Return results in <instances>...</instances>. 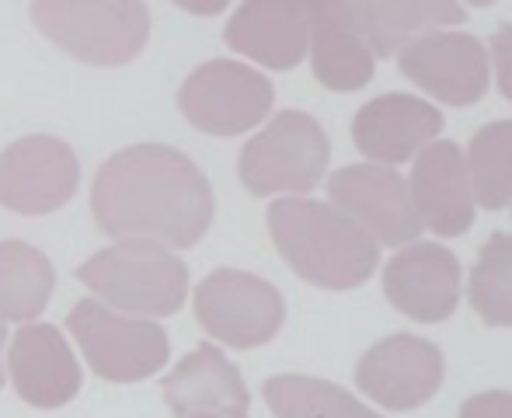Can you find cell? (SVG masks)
Wrapping results in <instances>:
<instances>
[{"instance_id":"cell-1","label":"cell","mask_w":512,"mask_h":418,"mask_svg":"<svg viewBox=\"0 0 512 418\" xmlns=\"http://www.w3.org/2000/svg\"><path fill=\"white\" fill-rule=\"evenodd\" d=\"M91 213L108 237L171 251L203 241L216 203L192 157L164 143H136L98 168Z\"/></svg>"},{"instance_id":"cell-2","label":"cell","mask_w":512,"mask_h":418,"mask_svg":"<svg viewBox=\"0 0 512 418\" xmlns=\"http://www.w3.org/2000/svg\"><path fill=\"white\" fill-rule=\"evenodd\" d=\"M269 234L283 262L321 290H356L377 272L380 244L317 199H276L269 206Z\"/></svg>"},{"instance_id":"cell-3","label":"cell","mask_w":512,"mask_h":418,"mask_svg":"<svg viewBox=\"0 0 512 418\" xmlns=\"http://www.w3.org/2000/svg\"><path fill=\"white\" fill-rule=\"evenodd\" d=\"M77 279L112 311L129 317L178 314L189 297V269L175 251L150 241H115L77 269Z\"/></svg>"},{"instance_id":"cell-4","label":"cell","mask_w":512,"mask_h":418,"mask_svg":"<svg viewBox=\"0 0 512 418\" xmlns=\"http://www.w3.org/2000/svg\"><path fill=\"white\" fill-rule=\"evenodd\" d=\"M28 14L53 46L95 67L133 63L150 39V11L136 0H42Z\"/></svg>"},{"instance_id":"cell-5","label":"cell","mask_w":512,"mask_h":418,"mask_svg":"<svg viewBox=\"0 0 512 418\" xmlns=\"http://www.w3.org/2000/svg\"><path fill=\"white\" fill-rule=\"evenodd\" d=\"M331 161V140L321 122L307 112H279L262 133H255L241 150V182L251 196L304 199L317 189Z\"/></svg>"},{"instance_id":"cell-6","label":"cell","mask_w":512,"mask_h":418,"mask_svg":"<svg viewBox=\"0 0 512 418\" xmlns=\"http://www.w3.org/2000/svg\"><path fill=\"white\" fill-rule=\"evenodd\" d=\"M67 328L88 356L91 370L112 384H136L154 377L171 356L168 331L161 324L119 314L102 300H81L67 314Z\"/></svg>"},{"instance_id":"cell-7","label":"cell","mask_w":512,"mask_h":418,"mask_svg":"<svg viewBox=\"0 0 512 418\" xmlns=\"http://www.w3.org/2000/svg\"><path fill=\"white\" fill-rule=\"evenodd\" d=\"M196 321L203 331L234 349L272 342L286 321L283 293L262 276L241 269H216L196 286Z\"/></svg>"},{"instance_id":"cell-8","label":"cell","mask_w":512,"mask_h":418,"mask_svg":"<svg viewBox=\"0 0 512 418\" xmlns=\"http://www.w3.org/2000/svg\"><path fill=\"white\" fill-rule=\"evenodd\" d=\"M276 91L265 74L237 60H209L178 91V108L209 136H241L272 112Z\"/></svg>"},{"instance_id":"cell-9","label":"cell","mask_w":512,"mask_h":418,"mask_svg":"<svg viewBox=\"0 0 512 418\" xmlns=\"http://www.w3.org/2000/svg\"><path fill=\"white\" fill-rule=\"evenodd\" d=\"M328 199V206H335L387 248H408L422 234V223L411 209L408 182L394 168H380L370 161L338 168L328 178Z\"/></svg>"},{"instance_id":"cell-10","label":"cell","mask_w":512,"mask_h":418,"mask_svg":"<svg viewBox=\"0 0 512 418\" xmlns=\"http://www.w3.org/2000/svg\"><path fill=\"white\" fill-rule=\"evenodd\" d=\"M81 164L56 136H25L0 154V206L21 216L56 213L74 199Z\"/></svg>"},{"instance_id":"cell-11","label":"cell","mask_w":512,"mask_h":418,"mask_svg":"<svg viewBox=\"0 0 512 418\" xmlns=\"http://www.w3.org/2000/svg\"><path fill=\"white\" fill-rule=\"evenodd\" d=\"M443 352L418 335H391L370 345L356 366V387L391 412H415L443 387Z\"/></svg>"},{"instance_id":"cell-12","label":"cell","mask_w":512,"mask_h":418,"mask_svg":"<svg viewBox=\"0 0 512 418\" xmlns=\"http://www.w3.org/2000/svg\"><path fill=\"white\" fill-rule=\"evenodd\" d=\"M401 74L436 102L467 108L488 91V49L467 32H429L398 53Z\"/></svg>"},{"instance_id":"cell-13","label":"cell","mask_w":512,"mask_h":418,"mask_svg":"<svg viewBox=\"0 0 512 418\" xmlns=\"http://www.w3.org/2000/svg\"><path fill=\"white\" fill-rule=\"evenodd\" d=\"M408 196L418 223L439 237H460L474 223V192L467 157L453 140H436L415 157Z\"/></svg>"},{"instance_id":"cell-14","label":"cell","mask_w":512,"mask_h":418,"mask_svg":"<svg viewBox=\"0 0 512 418\" xmlns=\"http://www.w3.org/2000/svg\"><path fill=\"white\" fill-rule=\"evenodd\" d=\"M384 293L411 321H446L460 304V262L450 248L415 241L384 269Z\"/></svg>"},{"instance_id":"cell-15","label":"cell","mask_w":512,"mask_h":418,"mask_svg":"<svg viewBox=\"0 0 512 418\" xmlns=\"http://www.w3.org/2000/svg\"><path fill=\"white\" fill-rule=\"evenodd\" d=\"M439 129H443V115L436 105L391 91L356 112L352 143L359 147V154L370 157V164L391 168V164L415 161L429 143L439 140Z\"/></svg>"},{"instance_id":"cell-16","label":"cell","mask_w":512,"mask_h":418,"mask_svg":"<svg viewBox=\"0 0 512 418\" xmlns=\"http://www.w3.org/2000/svg\"><path fill=\"white\" fill-rule=\"evenodd\" d=\"M7 373L18 398L32 408H63L81 391V363L56 324H25L11 338Z\"/></svg>"},{"instance_id":"cell-17","label":"cell","mask_w":512,"mask_h":418,"mask_svg":"<svg viewBox=\"0 0 512 418\" xmlns=\"http://www.w3.org/2000/svg\"><path fill=\"white\" fill-rule=\"evenodd\" d=\"M164 401L175 418H248L251 394L241 370L216 345H196L164 380Z\"/></svg>"},{"instance_id":"cell-18","label":"cell","mask_w":512,"mask_h":418,"mask_svg":"<svg viewBox=\"0 0 512 418\" xmlns=\"http://www.w3.org/2000/svg\"><path fill=\"white\" fill-rule=\"evenodd\" d=\"M227 46L269 70H293L307 56V4L251 0L234 11L223 32Z\"/></svg>"},{"instance_id":"cell-19","label":"cell","mask_w":512,"mask_h":418,"mask_svg":"<svg viewBox=\"0 0 512 418\" xmlns=\"http://www.w3.org/2000/svg\"><path fill=\"white\" fill-rule=\"evenodd\" d=\"M307 53L314 77L328 91H359L373 81V53L352 28L345 4H307Z\"/></svg>"},{"instance_id":"cell-20","label":"cell","mask_w":512,"mask_h":418,"mask_svg":"<svg viewBox=\"0 0 512 418\" xmlns=\"http://www.w3.org/2000/svg\"><path fill=\"white\" fill-rule=\"evenodd\" d=\"M349 21L363 35L373 60L401 53L408 42L429 32H446L460 25L467 11L453 0H380V4H345Z\"/></svg>"},{"instance_id":"cell-21","label":"cell","mask_w":512,"mask_h":418,"mask_svg":"<svg viewBox=\"0 0 512 418\" xmlns=\"http://www.w3.org/2000/svg\"><path fill=\"white\" fill-rule=\"evenodd\" d=\"M53 262L28 241H0V324H32L53 297Z\"/></svg>"},{"instance_id":"cell-22","label":"cell","mask_w":512,"mask_h":418,"mask_svg":"<svg viewBox=\"0 0 512 418\" xmlns=\"http://www.w3.org/2000/svg\"><path fill=\"white\" fill-rule=\"evenodd\" d=\"M265 405L276 418H380L345 387L304 373H279L265 380Z\"/></svg>"},{"instance_id":"cell-23","label":"cell","mask_w":512,"mask_h":418,"mask_svg":"<svg viewBox=\"0 0 512 418\" xmlns=\"http://www.w3.org/2000/svg\"><path fill=\"white\" fill-rule=\"evenodd\" d=\"M467 175H471L474 203L502 209L512 203V119L488 122L471 136L467 147Z\"/></svg>"},{"instance_id":"cell-24","label":"cell","mask_w":512,"mask_h":418,"mask_svg":"<svg viewBox=\"0 0 512 418\" xmlns=\"http://www.w3.org/2000/svg\"><path fill=\"white\" fill-rule=\"evenodd\" d=\"M467 300L492 328H512V234H492L471 269Z\"/></svg>"},{"instance_id":"cell-25","label":"cell","mask_w":512,"mask_h":418,"mask_svg":"<svg viewBox=\"0 0 512 418\" xmlns=\"http://www.w3.org/2000/svg\"><path fill=\"white\" fill-rule=\"evenodd\" d=\"M460 418H512V391H481L460 405Z\"/></svg>"},{"instance_id":"cell-26","label":"cell","mask_w":512,"mask_h":418,"mask_svg":"<svg viewBox=\"0 0 512 418\" xmlns=\"http://www.w3.org/2000/svg\"><path fill=\"white\" fill-rule=\"evenodd\" d=\"M492 63H495V81H499V91L512 102V25L495 28L492 35Z\"/></svg>"},{"instance_id":"cell-27","label":"cell","mask_w":512,"mask_h":418,"mask_svg":"<svg viewBox=\"0 0 512 418\" xmlns=\"http://www.w3.org/2000/svg\"><path fill=\"white\" fill-rule=\"evenodd\" d=\"M4 342H7V324H0V387H4Z\"/></svg>"},{"instance_id":"cell-28","label":"cell","mask_w":512,"mask_h":418,"mask_svg":"<svg viewBox=\"0 0 512 418\" xmlns=\"http://www.w3.org/2000/svg\"><path fill=\"white\" fill-rule=\"evenodd\" d=\"M196 418H213V415H196Z\"/></svg>"}]
</instances>
